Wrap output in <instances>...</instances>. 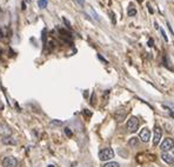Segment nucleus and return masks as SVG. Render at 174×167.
<instances>
[{"label":"nucleus","mask_w":174,"mask_h":167,"mask_svg":"<svg viewBox=\"0 0 174 167\" xmlns=\"http://www.w3.org/2000/svg\"><path fill=\"white\" fill-rule=\"evenodd\" d=\"M21 6H23V9H25V8H26V4H25V3H23V5H21Z\"/></svg>","instance_id":"nucleus-27"},{"label":"nucleus","mask_w":174,"mask_h":167,"mask_svg":"<svg viewBox=\"0 0 174 167\" xmlns=\"http://www.w3.org/2000/svg\"><path fill=\"white\" fill-rule=\"evenodd\" d=\"M0 132H1V134H5V135L11 134V130H9L6 125H0Z\"/></svg>","instance_id":"nucleus-11"},{"label":"nucleus","mask_w":174,"mask_h":167,"mask_svg":"<svg viewBox=\"0 0 174 167\" xmlns=\"http://www.w3.org/2000/svg\"><path fill=\"white\" fill-rule=\"evenodd\" d=\"M98 58H99V59H100V60H101V61H104V63H105V64H107V61H106V60H105V59H104V58H102V57H101V55H99V54H98Z\"/></svg>","instance_id":"nucleus-24"},{"label":"nucleus","mask_w":174,"mask_h":167,"mask_svg":"<svg viewBox=\"0 0 174 167\" xmlns=\"http://www.w3.org/2000/svg\"><path fill=\"white\" fill-rule=\"evenodd\" d=\"M173 147H174V141H173V139L166 138V139H163V141L161 142V145H160V150H161L162 152H168V151L173 150Z\"/></svg>","instance_id":"nucleus-3"},{"label":"nucleus","mask_w":174,"mask_h":167,"mask_svg":"<svg viewBox=\"0 0 174 167\" xmlns=\"http://www.w3.org/2000/svg\"><path fill=\"white\" fill-rule=\"evenodd\" d=\"M127 112L128 111H118V112H115L114 113V119H115V121H118V122H121L124 119H125V116H126V114H127Z\"/></svg>","instance_id":"nucleus-8"},{"label":"nucleus","mask_w":174,"mask_h":167,"mask_svg":"<svg viewBox=\"0 0 174 167\" xmlns=\"http://www.w3.org/2000/svg\"><path fill=\"white\" fill-rule=\"evenodd\" d=\"M148 46H149V47L153 46V40H152V39H149V40H148Z\"/></svg>","instance_id":"nucleus-25"},{"label":"nucleus","mask_w":174,"mask_h":167,"mask_svg":"<svg viewBox=\"0 0 174 167\" xmlns=\"http://www.w3.org/2000/svg\"><path fill=\"white\" fill-rule=\"evenodd\" d=\"M48 167H54V166H53V165H50V166H48Z\"/></svg>","instance_id":"nucleus-28"},{"label":"nucleus","mask_w":174,"mask_h":167,"mask_svg":"<svg viewBox=\"0 0 174 167\" xmlns=\"http://www.w3.org/2000/svg\"><path fill=\"white\" fill-rule=\"evenodd\" d=\"M90 12H91V14L93 15V18L95 19L96 21H99V20H100V19H99V17H98V14H96V12L94 11V9H93V7H91V6H90Z\"/></svg>","instance_id":"nucleus-16"},{"label":"nucleus","mask_w":174,"mask_h":167,"mask_svg":"<svg viewBox=\"0 0 174 167\" xmlns=\"http://www.w3.org/2000/svg\"><path fill=\"white\" fill-rule=\"evenodd\" d=\"M112 158H114V151L112 148H110V147L102 148L99 152V159L101 161H107V160H111Z\"/></svg>","instance_id":"nucleus-2"},{"label":"nucleus","mask_w":174,"mask_h":167,"mask_svg":"<svg viewBox=\"0 0 174 167\" xmlns=\"http://www.w3.org/2000/svg\"><path fill=\"white\" fill-rule=\"evenodd\" d=\"M110 15H111V19H112L113 25H115V24H117V20H115V13L112 12V11H110Z\"/></svg>","instance_id":"nucleus-17"},{"label":"nucleus","mask_w":174,"mask_h":167,"mask_svg":"<svg viewBox=\"0 0 174 167\" xmlns=\"http://www.w3.org/2000/svg\"><path fill=\"white\" fill-rule=\"evenodd\" d=\"M52 125H62V121H52Z\"/></svg>","instance_id":"nucleus-22"},{"label":"nucleus","mask_w":174,"mask_h":167,"mask_svg":"<svg viewBox=\"0 0 174 167\" xmlns=\"http://www.w3.org/2000/svg\"><path fill=\"white\" fill-rule=\"evenodd\" d=\"M161 159H162L163 161H165L166 164L174 166V156H173V155H171L169 153H167V152H163V153L161 154Z\"/></svg>","instance_id":"nucleus-7"},{"label":"nucleus","mask_w":174,"mask_h":167,"mask_svg":"<svg viewBox=\"0 0 174 167\" xmlns=\"http://www.w3.org/2000/svg\"><path fill=\"white\" fill-rule=\"evenodd\" d=\"M62 20H64V23H65V24L67 25V27H68V28H71V24H70V21L67 20L66 18H62Z\"/></svg>","instance_id":"nucleus-20"},{"label":"nucleus","mask_w":174,"mask_h":167,"mask_svg":"<svg viewBox=\"0 0 174 167\" xmlns=\"http://www.w3.org/2000/svg\"><path fill=\"white\" fill-rule=\"evenodd\" d=\"M4 108V104H3V101H0V111H1Z\"/></svg>","instance_id":"nucleus-26"},{"label":"nucleus","mask_w":174,"mask_h":167,"mask_svg":"<svg viewBox=\"0 0 174 167\" xmlns=\"http://www.w3.org/2000/svg\"><path fill=\"white\" fill-rule=\"evenodd\" d=\"M127 15H128V17H134V15H137V8L133 6V4H130V6H128Z\"/></svg>","instance_id":"nucleus-10"},{"label":"nucleus","mask_w":174,"mask_h":167,"mask_svg":"<svg viewBox=\"0 0 174 167\" xmlns=\"http://www.w3.org/2000/svg\"><path fill=\"white\" fill-rule=\"evenodd\" d=\"M47 4H48V0H39V1H38V6L40 8H45L47 6Z\"/></svg>","instance_id":"nucleus-14"},{"label":"nucleus","mask_w":174,"mask_h":167,"mask_svg":"<svg viewBox=\"0 0 174 167\" xmlns=\"http://www.w3.org/2000/svg\"><path fill=\"white\" fill-rule=\"evenodd\" d=\"M65 134L68 136V138H71V136H72V131L68 128V127H66V128H65Z\"/></svg>","instance_id":"nucleus-18"},{"label":"nucleus","mask_w":174,"mask_h":167,"mask_svg":"<svg viewBox=\"0 0 174 167\" xmlns=\"http://www.w3.org/2000/svg\"><path fill=\"white\" fill-rule=\"evenodd\" d=\"M128 144H130V146H132V147H134V148H135V147L139 146V139L138 138H131Z\"/></svg>","instance_id":"nucleus-13"},{"label":"nucleus","mask_w":174,"mask_h":167,"mask_svg":"<svg viewBox=\"0 0 174 167\" xmlns=\"http://www.w3.org/2000/svg\"><path fill=\"white\" fill-rule=\"evenodd\" d=\"M163 66H166L168 70H171V71H173L174 68L171 66V61H169V59H168V57L167 55H163Z\"/></svg>","instance_id":"nucleus-12"},{"label":"nucleus","mask_w":174,"mask_h":167,"mask_svg":"<svg viewBox=\"0 0 174 167\" xmlns=\"http://www.w3.org/2000/svg\"><path fill=\"white\" fill-rule=\"evenodd\" d=\"M84 114H86L87 116H91V112H88V110H84Z\"/></svg>","instance_id":"nucleus-23"},{"label":"nucleus","mask_w":174,"mask_h":167,"mask_svg":"<svg viewBox=\"0 0 174 167\" xmlns=\"http://www.w3.org/2000/svg\"><path fill=\"white\" fill-rule=\"evenodd\" d=\"M1 141H3V144H5V145H17V144H18L17 139L11 138V136H4Z\"/></svg>","instance_id":"nucleus-9"},{"label":"nucleus","mask_w":174,"mask_h":167,"mask_svg":"<svg viewBox=\"0 0 174 167\" xmlns=\"http://www.w3.org/2000/svg\"><path fill=\"white\" fill-rule=\"evenodd\" d=\"M173 150H174V148H173Z\"/></svg>","instance_id":"nucleus-30"},{"label":"nucleus","mask_w":174,"mask_h":167,"mask_svg":"<svg viewBox=\"0 0 174 167\" xmlns=\"http://www.w3.org/2000/svg\"><path fill=\"white\" fill-rule=\"evenodd\" d=\"M140 139L142 142H148L149 139H151V132L147 127H145L140 131Z\"/></svg>","instance_id":"nucleus-6"},{"label":"nucleus","mask_w":174,"mask_h":167,"mask_svg":"<svg viewBox=\"0 0 174 167\" xmlns=\"http://www.w3.org/2000/svg\"><path fill=\"white\" fill-rule=\"evenodd\" d=\"M76 1H78V4H79V5L81 6V7H82V6L85 5V1H84V0H76Z\"/></svg>","instance_id":"nucleus-21"},{"label":"nucleus","mask_w":174,"mask_h":167,"mask_svg":"<svg viewBox=\"0 0 174 167\" xmlns=\"http://www.w3.org/2000/svg\"><path fill=\"white\" fill-rule=\"evenodd\" d=\"M161 31V34H162V37H163V39H165V41H168V38H167V35H166V33H165V31L163 29H160Z\"/></svg>","instance_id":"nucleus-19"},{"label":"nucleus","mask_w":174,"mask_h":167,"mask_svg":"<svg viewBox=\"0 0 174 167\" xmlns=\"http://www.w3.org/2000/svg\"><path fill=\"white\" fill-rule=\"evenodd\" d=\"M138 1H139V3H142V0H138Z\"/></svg>","instance_id":"nucleus-29"},{"label":"nucleus","mask_w":174,"mask_h":167,"mask_svg":"<svg viewBox=\"0 0 174 167\" xmlns=\"http://www.w3.org/2000/svg\"><path fill=\"white\" fill-rule=\"evenodd\" d=\"M139 125H140V121L137 116H131L127 124H126V128L131 132V133H134V132H137V130L139 128Z\"/></svg>","instance_id":"nucleus-1"},{"label":"nucleus","mask_w":174,"mask_h":167,"mask_svg":"<svg viewBox=\"0 0 174 167\" xmlns=\"http://www.w3.org/2000/svg\"><path fill=\"white\" fill-rule=\"evenodd\" d=\"M161 136H162V130L159 125L154 126V135H153V145L157 146L159 145L160 140H161Z\"/></svg>","instance_id":"nucleus-4"},{"label":"nucleus","mask_w":174,"mask_h":167,"mask_svg":"<svg viewBox=\"0 0 174 167\" xmlns=\"http://www.w3.org/2000/svg\"><path fill=\"white\" fill-rule=\"evenodd\" d=\"M104 167H120V165L118 162H115V161H111V162L105 164Z\"/></svg>","instance_id":"nucleus-15"},{"label":"nucleus","mask_w":174,"mask_h":167,"mask_svg":"<svg viewBox=\"0 0 174 167\" xmlns=\"http://www.w3.org/2000/svg\"><path fill=\"white\" fill-rule=\"evenodd\" d=\"M3 167H18V160L14 156L9 155L3 159Z\"/></svg>","instance_id":"nucleus-5"}]
</instances>
